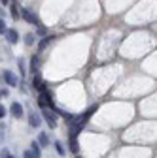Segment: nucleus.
Returning <instances> with one entry per match:
<instances>
[{
    "label": "nucleus",
    "instance_id": "obj_15",
    "mask_svg": "<svg viewBox=\"0 0 157 158\" xmlns=\"http://www.w3.org/2000/svg\"><path fill=\"white\" fill-rule=\"evenodd\" d=\"M6 30H8V27H6V23H4V19L0 17V34H4Z\"/></svg>",
    "mask_w": 157,
    "mask_h": 158
},
{
    "label": "nucleus",
    "instance_id": "obj_19",
    "mask_svg": "<svg viewBox=\"0 0 157 158\" xmlns=\"http://www.w3.org/2000/svg\"><path fill=\"white\" fill-rule=\"evenodd\" d=\"M2 158H15L13 154H10L8 151H2Z\"/></svg>",
    "mask_w": 157,
    "mask_h": 158
},
{
    "label": "nucleus",
    "instance_id": "obj_5",
    "mask_svg": "<svg viewBox=\"0 0 157 158\" xmlns=\"http://www.w3.org/2000/svg\"><path fill=\"white\" fill-rule=\"evenodd\" d=\"M29 124H30L32 128H40V124H42V117H40V113L30 111V113H29Z\"/></svg>",
    "mask_w": 157,
    "mask_h": 158
},
{
    "label": "nucleus",
    "instance_id": "obj_6",
    "mask_svg": "<svg viewBox=\"0 0 157 158\" xmlns=\"http://www.w3.org/2000/svg\"><path fill=\"white\" fill-rule=\"evenodd\" d=\"M4 36H6V40H8V44H11V45H15V44L19 42V32H17L15 28H8V30L4 32Z\"/></svg>",
    "mask_w": 157,
    "mask_h": 158
},
{
    "label": "nucleus",
    "instance_id": "obj_16",
    "mask_svg": "<svg viewBox=\"0 0 157 158\" xmlns=\"http://www.w3.org/2000/svg\"><path fill=\"white\" fill-rule=\"evenodd\" d=\"M11 17L17 21V17H19V13H17V6H11Z\"/></svg>",
    "mask_w": 157,
    "mask_h": 158
},
{
    "label": "nucleus",
    "instance_id": "obj_7",
    "mask_svg": "<svg viewBox=\"0 0 157 158\" xmlns=\"http://www.w3.org/2000/svg\"><path fill=\"white\" fill-rule=\"evenodd\" d=\"M32 89H36L38 92H40V90H46V85H44V81H42V77L38 75V73H36V75L32 77Z\"/></svg>",
    "mask_w": 157,
    "mask_h": 158
},
{
    "label": "nucleus",
    "instance_id": "obj_18",
    "mask_svg": "<svg viewBox=\"0 0 157 158\" xmlns=\"http://www.w3.org/2000/svg\"><path fill=\"white\" fill-rule=\"evenodd\" d=\"M23 158H36V156H34L30 151H25V152H23Z\"/></svg>",
    "mask_w": 157,
    "mask_h": 158
},
{
    "label": "nucleus",
    "instance_id": "obj_11",
    "mask_svg": "<svg viewBox=\"0 0 157 158\" xmlns=\"http://www.w3.org/2000/svg\"><path fill=\"white\" fill-rule=\"evenodd\" d=\"M68 141H70V152L78 154V139H76V135H74V134L68 135Z\"/></svg>",
    "mask_w": 157,
    "mask_h": 158
},
{
    "label": "nucleus",
    "instance_id": "obj_22",
    "mask_svg": "<svg viewBox=\"0 0 157 158\" xmlns=\"http://www.w3.org/2000/svg\"><path fill=\"white\" fill-rule=\"evenodd\" d=\"M0 98H2V94H0Z\"/></svg>",
    "mask_w": 157,
    "mask_h": 158
},
{
    "label": "nucleus",
    "instance_id": "obj_1",
    "mask_svg": "<svg viewBox=\"0 0 157 158\" xmlns=\"http://www.w3.org/2000/svg\"><path fill=\"white\" fill-rule=\"evenodd\" d=\"M42 118L47 123L49 128H57V115H55L53 109H49V107H42Z\"/></svg>",
    "mask_w": 157,
    "mask_h": 158
},
{
    "label": "nucleus",
    "instance_id": "obj_10",
    "mask_svg": "<svg viewBox=\"0 0 157 158\" xmlns=\"http://www.w3.org/2000/svg\"><path fill=\"white\" fill-rule=\"evenodd\" d=\"M53 40H55V36H46L44 40H40V44H38V51H44L47 47V44L53 42Z\"/></svg>",
    "mask_w": 157,
    "mask_h": 158
},
{
    "label": "nucleus",
    "instance_id": "obj_4",
    "mask_svg": "<svg viewBox=\"0 0 157 158\" xmlns=\"http://www.w3.org/2000/svg\"><path fill=\"white\" fill-rule=\"evenodd\" d=\"M10 113H11L15 118L25 117V109H23V106L19 104V102H11V106H10Z\"/></svg>",
    "mask_w": 157,
    "mask_h": 158
},
{
    "label": "nucleus",
    "instance_id": "obj_12",
    "mask_svg": "<svg viewBox=\"0 0 157 158\" xmlns=\"http://www.w3.org/2000/svg\"><path fill=\"white\" fill-rule=\"evenodd\" d=\"M38 145H40V147H47L49 145V137H47L46 132H42L40 135H38Z\"/></svg>",
    "mask_w": 157,
    "mask_h": 158
},
{
    "label": "nucleus",
    "instance_id": "obj_21",
    "mask_svg": "<svg viewBox=\"0 0 157 158\" xmlns=\"http://www.w3.org/2000/svg\"><path fill=\"white\" fill-rule=\"evenodd\" d=\"M8 2H10V0H2V4H4V6H6V4H8Z\"/></svg>",
    "mask_w": 157,
    "mask_h": 158
},
{
    "label": "nucleus",
    "instance_id": "obj_8",
    "mask_svg": "<svg viewBox=\"0 0 157 158\" xmlns=\"http://www.w3.org/2000/svg\"><path fill=\"white\" fill-rule=\"evenodd\" d=\"M30 72L32 73L40 72V56L38 55H32V58H30Z\"/></svg>",
    "mask_w": 157,
    "mask_h": 158
},
{
    "label": "nucleus",
    "instance_id": "obj_3",
    "mask_svg": "<svg viewBox=\"0 0 157 158\" xmlns=\"http://www.w3.org/2000/svg\"><path fill=\"white\" fill-rule=\"evenodd\" d=\"M2 77H4L6 85H10V87H17V85H19V81H17V75H15L11 70H4V72H2Z\"/></svg>",
    "mask_w": 157,
    "mask_h": 158
},
{
    "label": "nucleus",
    "instance_id": "obj_20",
    "mask_svg": "<svg viewBox=\"0 0 157 158\" xmlns=\"http://www.w3.org/2000/svg\"><path fill=\"white\" fill-rule=\"evenodd\" d=\"M38 34H47V30H46V28L40 25V27H38Z\"/></svg>",
    "mask_w": 157,
    "mask_h": 158
},
{
    "label": "nucleus",
    "instance_id": "obj_13",
    "mask_svg": "<svg viewBox=\"0 0 157 158\" xmlns=\"http://www.w3.org/2000/svg\"><path fill=\"white\" fill-rule=\"evenodd\" d=\"M55 151H57V154H59V156H65V154H66V149L63 147V143H61V141H55Z\"/></svg>",
    "mask_w": 157,
    "mask_h": 158
},
{
    "label": "nucleus",
    "instance_id": "obj_17",
    "mask_svg": "<svg viewBox=\"0 0 157 158\" xmlns=\"http://www.w3.org/2000/svg\"><path fill=\"white\" fill-rule=\"evenodd\" d=\"M6 113H8V111H6V107H4V106H0V118H4V117H6Z\"/></svg>",
    "mask_w": 157,
    "mask_h": 158
},
{
    "label": "nucleus",
    "instance_id": "obj_2",
    "mask_svg": "<svg viewBox=\"0 0 157 158\" xmlns=\"http://www.w3.org/2000/svg\"><path fill=\"white\" fill-rule=\"evenodd\" d=\"M21 17L25 19L29 25H36V27H40V25H42V23H40V19H38L30 10H27V8H23V10H21Z\"/></svg>",
    "mask_w": 157,
    "mask_h": 158
},
{
    "label": "nucleus",
    "instance_id": "obj_14",
    "mask_svg": "<svg viewBox=\"0 0 157 158\" xmlns=\"http://www.w3.org/2000/svg\"><path fill=\"white\" fill-rule=\"evenodd\" d=\"M34 42H36V36H34V34H27V36H25V44H27V45H32Z\"/></svg>",
    "mask_w": 157,
    "mask_h": 158
},
{
    "label": "nucleus",
    "instance_id": "obj_9",
    "mask_svg": "<svg viewBox=\"0 0 157 158\" xmlns=\"http://www.w3.org/2000/svg\"><path fill=\"white\" fill-rule=\"evenodd\" d=\"M30 152H32L36 158H42V147L38 145V141H32V143H30Z\"/></svg>",
    "mask_w": 157,
    "mask_h": 158
}]
</instances>
